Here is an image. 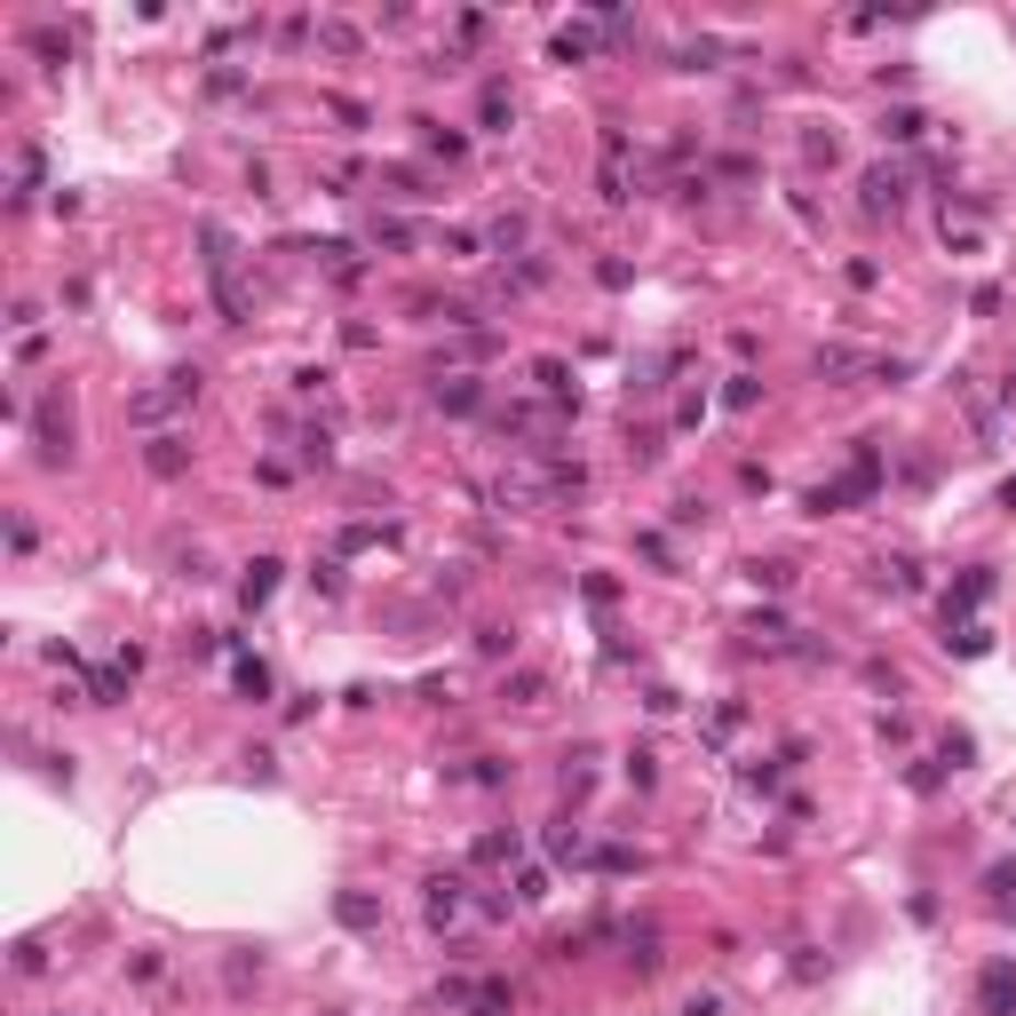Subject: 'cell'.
<instances>
[{"instance_id": "cell-1", "label": "cell", "mask_w": 1016, "mask_h": 1016, "mask_svg": "<svg viewBox=\"0 0 1016 1016\" xmlns=\"http://www.w3.org/2000/svg\"><path fill=\"white\" fill-rule=\"evenodd\" d=\"M493 508L508 517H532V508H556V485H549V453H524L493 477Z\"/></svg>"}, {"instance_id": "cell-2", "label": "cell", "mask_w": 1016, "mask_h": 1016, "mask_svg": "<svg viewBox=\"0 0 1016 1016\" xmlns=\"http://www.w3.org/2000/svg\"><path fill=\"white\" fill-rule=\"evenodd\" d=\"M183 405H199V374H167V382H151V390H135V397H127V421H135V429H159L167 414H183Z\"/></svg>"}, {"instance_id": "cell-3", "label": "cell", "mask_w": 1016, "mask_h": 1016, "mask_svg": "<svg viewBox=\"0 0 1016 1016\" xmlns=\"http://www.w3.org/2000/svg\"><path fill=\"white\" fill-rule=\"evenodd\" d=\"M461 913H469V882H461V873H429V882H421V922L453 929Z\"/></svg>"}, {"instance_id": "cell-4", "label": "cell", "mask_w": 1016, "mask_h": 1016, "mask_svg": "<svg viewBox=\"0 0 1016 1016\" xmlns=\"http://www.w3.org/2000/svg\"><path fill=\"white\" fill-rule=\"evenodd\" d=\"M858 207L866 215H898L905 207V167H866V176H858Z\"/></svg>"}, {"instance_id": "cell-5", "label": "cell", "mask_w": 1016, "mask_h": 1016, "mask_svg": "<svg viewBox=\"0 0 1016 1016\" xmlns=\"http://www.w3.org/2000/svg\"><path fill=\"white\" fill-rule=\"evenodd\" d=\"M596 191H603V207H628L635 199L628 191V127H603V183Z\"/></svg>"}, {"instance_id": "cell-6", "label": "cell", "mask_w": 1016, "mask_h": 1016, "mask_svg": "<svg viewBox=\"0 0 1016 1016\" xmlns=\"http://www.w3.org/2000/svg\"><path fill=\"white\" fill-rule=\"evenodd\" d=\"M429 397H437V414H477V405H485V382H477V374H437Z\"/></svg>"}, {"instance_id": "cell-7", "label": "cell", "mask_w": 1016, "mask_h": 1016, "mask_svg": "<svg viewBox=\"0 0 1016 1016\" xmlns=\"http://www.w3.org/2000/svg\"><path fill=\"white\" fill-rule=\"evenodd\" d=\"M985 596H993V572H969V580H961L953 596H945V612H937V620H945V635H953V628H969V612H977Z\"/></svg>"}, {"instance_id": "cell-8", "label": "cell", "mask_w": 1016, "mask_h": 1016, "mask_svg": "<svg viewBox=\"0 0 1016 1016\" xmlns=\"http://www.w3.org/2000/svg\"><path fill=\"white\" fill-rule=\"evenodd\" d=\"M144 469H151V477H183V469H191V437H176V429H159L151 445H144Z\"/></svg>"}, {"instance_id": "cell-9", "label": "cell", "mask_w": 1016, "mask_h": 1016, "mask_svg": "<svg viewBox=\"0 0 1016 1016\" xmlns=\"http://www.w3.org/2000/svg\"><path fill=\"white\" fill-rule=\"evenodd\" d=\"M334 922L358 929V937H374V929H382V898H365V890H334Z\"/></svg>"}, {"instance_id": "cell-10", "label": "cell", "mask_w": 1016, "mask_h": 1016, "mask_svg": "<svg viewBox=\"0 0 1016 1016\" xmlns=\"http://www.w3.org/2000/svg\"><path fill=\"white\" fill-rule=\"evenodd\" d=\"M279 572H286L279 556H255V564H247V580H239V603H247V612H262V603L279 596Z\"/></svg>"}, {"instance_id": "cell-11", "label": "cell", "mask_w": 1016, "mask_h": 1016, "mask_svg": "<svg viewBox=\"0 0 1016 1016\" xmlns=\"http://www.w3.org/2000/svg\"><path fill=\"white\" fill-rule=\"evenodd\" d=\"M810 374H819V382H858V374H866V350L834 342V350H819V358H810Z\"/></svg>"}, {"instance_id": "cell-12", "label": "cell", "mask_w": 1016, "mask_h": 1016, "mask_svg": "<svg viewBox=\"0 0 1016 1016\" xmlns=\"http://www.w3.org/2000/svg\"><path fill=\"white\" fill-rule=\"evenodd\" d=\"M517 858H524V834H517V826L477 834V866H517Z\"/></svg>"}, {"instance_id": "cell-13", "label": "cell", "mask_w": 1016, "mask_h": 1016, "mask_svg": "<svg viewBox=\"0 0 1016 1016\" xmlns=\"http://www.w3.org/2000/svg\"><path fill=\"white\" fill-rule=\"evenodd\" d=\"M477 120H485L493 135H508V127H517V104H508V80H485V95H477Z\"/></svg>"}, {"instance_id": "cell-14", "label": "cell", "mask_w": 1016, "mask_h": 1016, "mask_svg": "<svg viewBox=\"0 0 1016 1016\" xmlns=\"http://www.w3.org/2000/svg\"><path fill=\"white\" fill-rule=\"evenodd\" d=\"M977 1001H985V1016H1016V969H985Z\"/></svg>"}, {"instance_id": "cell-15", "label": "cell", "mask_w": 1016, "mask_h": 1016, "mask_svg": "<svg viewBox=\"0 0 1016 1016\" xmlns=\"http://www.w3.org/2000/svg\"><path fill=\"white\" fill-rule=\"evenodd\" d=\"M549 56H556V64H588V56H596V24H564L556 41H549Z\"/></svg>"}, {"instance_id": "cell-16", "label": "cell", "mask_w": 1016, "mask_h": 1016, "mask_svg": "<svg viewBox=\"0 0 1016 1016\" xmlns=\"http://www.w3.org/2000/svg\"><path fill=\"white\" fill-rule=\"evenodd\" d=\"M549 858H556V866H588V834L572 826V819H556V826H549Z\"/></svg>"}, {"instance_id": "cell-17", "label": "cell", "mask_w": 1016, "mask_h": 1016, "mask_svg": "<svg viewBox=\"0 0 1016 1016\" xmlns=\"http://www.w3.org/2000/svg\"><path fill=\"white\" fill-rule=\"evenodd\" d=\"M24 48H32V56H41V64H48V72H56V64H72V41H64V32H56V24H32V32H24Z\"/></svg>"}, {"instance_id": "cell-18", "label": "cell", "mask_w": 1016, "mask_h": 1016, "mask_svg": "<svg viewBox=\"0 0 1016 1016\" xmlns=\"http://www.w3.org/2000/svg\"><path fill=\"white\" fill-rule=\"evenodd\" d=\"M873 588L913 596V588H922V572H913V556H882V564H873Z\"/></svg>"}, {"instance_id": "cell-19", "label": "cell", "mask_w": 1016, "mask_h": 1016, "mask_svg": "<svg viewBox=\"0 0 1016 1016\" xmlns=\"http://www.w3.org/2000/svg\"><path fill=\"white\" fill-rule=\"evenodd\" d=\"M120 699H127V667L112 659V667H95V675H88V707H120Z\"/></svg>"}, {"instance_id": "cell-20", "label": "cell", "mask_w": 1016, "mask_h": 1016, "mask_svg": "<svg viewBox=\"0 0 1016 1016\" xmlns=\"http://www.w3.org/2000/svg\"><path fill=\"white\" fill-rule=\"evenodd\" d=\"M747 635H755V652H794V628L778 620V612H755V620H747Z\"/></svg>"}, {"instance_id": "cell-21", "label": "cell", "mask_w": 1016, "mask_h": 1016, "mask_svg": "<svg viewBox=\"0 0 1016 1016\" xmlns=\"http://www.w3.org/2000/svg\"><path fill=\"white\" fill-rule=\"evenodd\" d=\"M230 684H239V699H270V667L255 652H239V659H230Z\"/></svg>"}, {"instance_id": "cell-22", "label": "cell", "mask_w": 1016, "mask_h": 1016, "mask_svg": "<svg viewBox=\"0 0 1016 1016\" xmlns=\"http://www.w3.org/2000/svg\"><path fill=\"white\" fill-rule=\"evenodd\" d=\"M500 699H508V707H532V699H549V675H540V667H517V675L500 684Z\"/></svg>"}, {"instance_id": "cell-23", "label": "cell", "mask_w": 1016, "mask_h": 1016, "mask_svg": "<svg viewBox=\"0 0 1016 1016\" xmlns=\"http://www.w3.org/2000/svg\"><path fill=\"white\" fill-rule=\"evenodd\" d=\"M485 239H493V255H508V262H517V255H524V239H532V223H524V215H500V223L485 230Z\"/></svg>"}, {"instance_id": "cell-24", "label": "cell", "mask_w": 1016, "mask_h": 1016, "mask_svg": "<svg viewBox=\"0 0 1016 1016\" xmlns=\"http://www.w3.org/2000/svg\"><path fill=\"white\" fill-rule=\"evenodd\" d=\"M922 135H929V120L913 112V104H898V112L882 120V144H922Z\"/></svg>"}, {"instance_id": "cell-25", "label": "cell", "mask_w": 1016, "mask_h": 1016, "mask_svg": "<svg viewBox=\"0 0 1016 1016\" xmlns=\"http://www.w3.org/2000/svg\"><path fill=\"white\" fill-rule=\"evenodd\" d=\"M588 866H596V873H635V866H643V850H628V842H596Z\"/></svg>"}, {"instance_id": "cell-26", "label": "cell", "mask_w": 1016, "mask_h": 1016, "mask_svg": "<svg viewBox=\"0 0 1016 1016\" xmlns=\"http://www.w3.org/2000/svg\"><path fill=\"white\" fill-rule=\"evenodd\" d=\"M945 652H961V659H985V652H993V628H985V620H969V628H953V635H945Z\"/></svg>"}, {"instance_id": "cell-27", "label": "cell", "mask_w": 1016, "mask_h": 1016, "mask_svg": "<svg viewBox=\"0 0 1016 1016\" xmlns=\"http://www.w3.org/2000/svg\"><path fill=\"white\" fill-rule=\"evenodd\" d=\"M365 239H374V247H390V255H405V247L421 239V230H414V223H397V215H374V230H365Z\"/></svg>"}, {"instance_id": "cell-28", "label": "cell", "mask_w": 1016, "mask_h": 1016, "mask_svg": "<svg viewBox=\"0 0 1016 1016\" xmlns=\"http://www.w3.org/2000/svg\"><path fill=\"white\" fill-rule=\"evenodd\" d=\"M421 144H429L437 159H461V151H469V135H461V127H437V120H421Z\"/></svg>"}, {"instance_id": "cell-29", "label": "cell", "mask_w": 1016, "mask_h": 1016, "mask_svg": "<svg viewBox=\"0 0 1016 1016\" xmlns=\"http://www.w3.org/2000/svg\"><path fill=\"white\" fill-rule=\"evenodd\" d=\"M802 159H810V167H834V159H842V135H834V127H810V135H802Z\"/></svg>"}, {"instance_id": "cell-30", "label": "cell", "mask_w": 1016, "mask_h": 1016, "mask_svg": "<svg viewBox=\"0 0 1016 1016\" xmlns=\"http://www.w3.org/2000/svg\"><path fill=\"white\" fill-rule=\"evenodd\" d=\"M508 890H517V905H549V866H517Z\"/></svg>"}, {"instance_id": "cell-31", "label": "cell", "mask_w": 1016, "mask_h": 1016, "mask_svg": "<svg viewBox=\"0 0 1016 1016\" xmlns=\"http://www.w3.org/2000/svg\"><path fill=\"white\" fill-rule=\"evenodd\" d=\"M469 1016H508V985H500V977H485V985L469 993Z\"/></svg>"}, {"instance_id": "cell-32", "label": "cell", "mask_w": 1016, "mask_h": 1016, "mask_svg": "<svg viewBox=\"0 0 1016 1016\" xmlns=\"http://www.w3.org/2000/svg\"><path fill=\"white\" fill-rule=\"evenodd\" d=\"M985 890H993V913H1016V866H993Z\"/></svg>"}, {"instance_id": "cell-33", "label": "cell", "mask_w": 1016, "mask_h": 1016, "mask_svg": "<svg viewBox=\"0 0 1016 1016\" xmlns=\"http://www.w3.org/2000/svg\"><path fill=\"white\" fill-rule=\"evenodd\" d=\"M588 787H596V770H588V747H580V755H564V794L580 802Z\"/></svg>"}, {"instance_id": "cell-34", "label": "cell", "mask_w": 1016, "mask_h": 1016, "mask_svg": "<svg viewBox=\"0 0 1016 1016\" xmlns=\"http://www.w3.org/2000/svg\"><path fill=\"white\" fill-rule=\"evenodd\" d=\"M628 961L652 977V969H659V937H652V929H628Z\"/></svg>"}, {"instance_id": "cell-35", "label": "cell", "mask_w": 1016, "mask_h": 1016, "mask_svg": "<svg viewBox=\"0 0 1016 1016\" xmlns=\"http://www.w3.org/2000/svg\"><path fill=\"white\" fill-rule=\"evenodd\" d=\"M747 580L778 596V588H794V564H763V556H755V564H747Z\"/></svg>"}, {"instance_id": "cell-36", "label": "cell", "mask_w": 1016, "mask_h": 1016, "mask_svg": "<svg viewBox=\"0 0 1016 1016\" xmlns=\"http://www.w3.org/2000/svg\"><path fill=\"white\" fill-rule=\"evenodd\" d=\"M755 397H763V382H755V374H731V382H723V405H731V414H747Z\"/></svg>"}, {"instance_id": "cell-37", "label": "cell", "mask_w": 1016, "mask_h": 1016, "mask_svg": "<svg viewBox=\"0 0 1016 1016\" xmlns=\"http://www.w3.org/2000/svg\"><path fill=\"white\" fill-rule=\"evenodd\" d=\"M842 279H850V286H858V294H873V286H882V262H866V255H858V262H850V270H842Z\"/></svg>"}, {"instance_id": "cell-38", "label": "cell", "mask_w": 1016, "mask_h": 1016, "mask_svg": "<svg viewBox=\"0 0 1016 1016\" xmlns=\"http://www.w3.org/2000/svg\"><path fill=\"white\" fill-rule=\"evenodd\" d=\"M477 652L500 659V652H517V635H508V628H477Z\"/></svg>"}, {"instance_id": "cell-39", "label": "cell", "mask_w": 1016, "mask_h": 1016, "mask_svg": "<svg viewBox=\"0 0 1016 1016\" xmlns=\"http://www.w3.org/2000/svg\"><path fill=\"white\" fill-rule=\"evenodd\" d=\"M469 778H477V787H508V763L500 755H477V770H469Z\"/></svg>"}, {"instance_id": "cell-40", "label": "cell", "mask_w": 1016, "mask_h": 1016, "mask_svg": "<svg viewBox=\"0 0 1016 1016\" xmlns=\"http://www.w3.org/2000/svg\"><path fill=\"white\" fill-rule=\"evenodd\" d=\"M596 279H603V286H612V294H620V286H628V279H635V270H628V262H620V255H603V262H596Z\"/></svg>"}, {"instance_id": "cell-41", "label": "cell", "mask_w": 1016, "mask_h": 1016, "mask_svg": "<svg viewBox=\"0 0 1016 1016\" xmlns=\"http://www.w3.org/2000/svg\"><path fill=\"white\" fill-rule=\"evenodd\" d=\"M374 540H390L382 524H342V549H374Z\"/></svg>"}, {"instance_id": "cell-42", "label": "cell", "mask_w": 1016, "mask_h": 1016, "mask_svg": "<svg viewBox=\"0 0 1016 1016\" xmlns=\"http://www.w3.org/2000/svg\"><path fill=\"white\" fill-rule=\"evenodd\" d=\"M628 778H635V787H652V778H659V763H652V747H635V755H628Z\"/></svg>"}, {"instance_id": "cell-43", "label": "cell", "mask_w": 1016, "mask_h": 1016, "mask_svg": "<svg viewBox=\"0 0 1016 1016\" xmlns=\"http://www.w3.org/2000/svg\"><path fill=\"white\" fill-rule=\"evenodd\" d=\"M302 461H311V469H326V461H334V445H326V429H311V437H302Z\"/></svg>"}, {"instance_id": "cell-44", "label": "cell", "mask_w": 1016, "mask_h": 1016, "mask_svg": "<svg viewBox=\"0 0 1016 1016\" xmlns=\"http://www.w3.org/2000/svg\"><path fill=\"white\" fill-rule=\"evenodd\" d=\"M1001 508H1016V477H1008V485H1001Z\"/></svg>"}]
</instances>
